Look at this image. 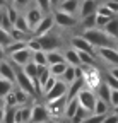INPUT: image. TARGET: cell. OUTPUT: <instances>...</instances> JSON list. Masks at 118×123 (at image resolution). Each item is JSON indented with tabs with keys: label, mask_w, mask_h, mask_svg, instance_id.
Here are the masks:
<instances>
[{
	"label": "cell",
	"mask_w": 118,
	"mask_h": 123,
	"mask_svg": "<svg viewBox=\"0 0 118 123\" xmlns=\"http://www.w3.org/2000/svg\"><path fill=\"white\" fill-rule=\"evenodd\" d=\"M103 4H106V5L113 10V14L118 15V2H113V0H103Z\"/></svg>",
	"instance_id": "45"
},
{
	"label": "cell",
	"mask_w": 118,
	"mask_h": 123,
	"mask_svg": "<svg viewBox=\"0 0 118 123\" xmlns=\"http://www.w3.org/2000/svg\"><path fill=\"white\" fill-rule=\"evenodd\" d=\"M113 77H115V79H118V65L116 67H110V70H108Z\"/></svg>",
	"instance_id": "47"
},
{
	"label": "cell",
	"mask_w": 118,
	"mask_h": 123,
	"mask_svg": "<svg viewBox=\"0 0 118 123\" xmlns=\"http://www.w3.org/2000/svg\"><path fill=\"white\" fill-rule=\"evenodd\" d=\"M87 41H89L94 48H101V46H116V39H113L110 34L105 33V29H99V27H93V29H87L81 33Z\"/></svg>",
	"instance_id": "1"
},
{
	"label": "cell",
	"mask_w": 118,
	"mask_h": 123,
	"mask_svg": "<svg viewBox=\"0 0 118 123\" xmlns=\"http://www.w3.org/2000/svg\"><path fill=\"white\" fill-rule=\"evenodd\" d=\"M67 101L68 98L63 96V98H58V99H51V101H46V108L50 111V116L51 118H63V113H65V106H67Z\"/></svg>",
	"instance_id": "5"
},
{
	"label": "cell",
	"mask_w": 118,
	"mask_h": 123,
	"mask_svg": "<svg viewBox=\"0 0 118 123\" xmlns=\"http://www.w3.org/2000/svg\"><path fill=\"white\" fill-rule=\"evenodd\" d=\"M46 123H56V120H55V118H50V120H48Z\"/></svg>",
	"instance_id": "52"
},
{
	"label": "cell",
	"mask_w": 118,
	"mask_h": 123,
	"mask_svg": "<svg viewBox=\"0 0 118 123\" xmlns=\"http://www.w3.org/2000/svg\"><path fill=\"white\" fill-rule=\"evenodd\" d=\"M98 2L96 0H81V7H79V19L87 17V15H93L98 12Z\"/></svg>",
	"instance_id": "15"
},
{
	"label": "cell",
	"mask_w": 118,
	"mask_h": 123,
	"mask_svg": "<svg viewBox=\"0 0 118 123\" xmlns=\"http://www.w3.org/2000/svg\"><path fill=\"white\" fill-rule=\"evenodd\" d=\"M34 4L45 12V14H50L51 10V4H50V0H34Z\"/></svg>",
	"instance_id": "38"
},
{
	"label": "cell",
	"mask_w": 118,
	"mask_h": 123,
	"mask_svg": "<svg viewBox=\"0 0 118 123\" xmlns=\"http://www.w3.org/2000/svg\"><path fill=\"white\" fill-rule=\"evenodd\" d=\"M50 111L43 103H31V120L29 123H46L50 120Z\"/></svg>",
	"instance_id": "2"
},
{
	"label": "cell",
	"mask_w": 118,
	"mask_h": 123,
	"mask_svg": "<svg viewBox=\"0 0 118 123\" xmlns=\"http://www.w3.org/2000/svg\"><path fill=\"white\" fill-rule=\"evenodd\" d=\"M106 115H96V113H89L86 116V120L82 123H103V120H105Z\"/></svg>",
	"instance_id": "35"
},
{
	"label": "cell",
	"mask_w": 118,
	"mask_h": 123,
	"mask_svg": "<svg viewBox=\"0 0 118 123\" xmlns=\"http://www.w3.org/2000/svg\"><path fill=\"white\" fill-rule=\"evenodd\" d=\"M86 87V82H84V77H79V79H75L70 86H68V92H67V98L72 99V98H77L79 92Z\"/></svg>",
	"instance_id": "18"
},
{
	"label": "cell",
	"mask_w": 118,
	"mask_h": 123,
	"mask_svg": "<svg viewBox=\"0 0 118 123\" xmlns=\"http://www.w3.org/2000/svg\"><path fill=\"white\" fill-rule=\"evenodd\" d=\"M46 56H48V65H53V63H60V62H65L63 51H60V50H51V51H46Z\"/></svg>",
	"instance_id": "25"
},
{
	"label": "cell",
	"mask_w": 118,
	"mask_h": 123,
	"mask_svg": "<svg viewBox=\"0 0 118 123\" xmlns=\"http://www.w3.org/2000/svg\"><path fill=\"white\" fill-rule=\"evenodd\" d=\"M12 27H16V29H19V31H24V33H27V34H33V29H31V26H29V22H27V19H26L24 14H19L17 21L14 22Z\"/></svg>",
	"instance_id": "22"
},
{
	"label": "cell",
	"mask_w": 118,
	"mask_h": 123,
	"mask_svg": "<svg viewBox=\"0 0 118 123\" xmlns=\"http://www.w3.org/2000/svg\"><path fill=\"white\" fill-rule=\"evenodd\" d=\"M110 19H111V17H106V15H103V14H98V12H96V27L103 29V27L108 24Z\"/></svg>",
	"instance_id": "39"
},
{
	"label": "cell",
	"mask_w": 118,
	"mask_h": 123,
	"mask_svg": "<svg viewBox=\"0 0 118 123\" xmlns=\"http://www.w3.org/2000/svg\"><path fill=\"white\" fill-rule=\"evenodd\" d=\"M110 104L113 110L118 108V89H111V98H110Z\"/></svg>",
	"instance_id": "43"
},
{
	"label": "cell",
	"mask_w": 118,
	"mask_h": 123,
	"mask_svg": "<svg viewBox=\"0 0 118 123\" xmlns=\"http://www.w3.org/2000/svg\"><path fill=\"white\" fill-rule=\"evenodd\" d=\"M63 56H65V62L68 65H72V67H81L82 63H81V56H79V51L75 50V48H67L65 51H63Z\"/></svg>",
	"instance_id": "17"
},
{
	"label": "cell",
	"mask_w": 118,
	"mask_h": 123,
	"mask_svg": "<svg viewBox=\"0 0 118 123\" xmlns=\"http://www.w3.org/2000/svg\"><path fill=\"white\" fill-rule=\"evenodd\" d=\"M10 41H12V38H10V33H9L7 29L0 27V44H2V46H7Z\"/></svg>",
	"instance_id": "37"
},
{
	"label": "cell",
	"mask_w": 118,
	"mask_h": 123,
	"mask_svg": "<svg viewBox=\"0 0 118 123\" xmlns=\"http://www.w3.org/2000/svg\"><path fill=\"white\" fill-rule=\"evenodd\" d=\"M22 70H24V74H26V75H29V77H31L34 84L38 82V75H39V70H38V65L34 63L33 60L29 62V63H26V65L22 67ZM34 87H36V86H34Z\"/></svg>",
	"instance_id": "24"
},
{
	"label": "cell",
	"mask_w": 118,
	"mask_h": 123,
	"mask_svg": "<svg viewBox=\"0 0 118 123\" xmlns=\"http://www.w3.org/2000/svg\"><path fill=\"white\" fill-rule=\"evenodd\" d=\"M89 115V111L86 110V108H82V106H79V110H77V113L74 115V118L70 120V123H82L84 120H86V116Z\"/></svg>",
	"instance_id": "33"
},
{
	"label": "cell",
	"mask_w": 118,
	"mask_h": 123,
	"mask_svg": "<svg viewBox=\"0 0 118 123\" xmlns=\"http://www.w3.org/2000/svg\"><path fill=\"white\" fill-rule=\"evenodd\" d=\"M12 63H16V65H19V67H24L26 63H29L31 62V58H33V51L27 48H22V50H19V51H16V53H12V55H9L7 56Z\"/></svg>",
	"instance_id": "12"
},
{
	"label": "cell",
	"mask_w": 118,
	"mask_h": 123,
	"mask_svg": "<svg viewBox=\"0 0 118 123\" xmlns=\"http://www.w3.org/2000/svg\"><path fill=\"white\" fill-rule=\"evenodd\" d=\"M79 101H77V98H72V99H68L67 101V106H65V113H63V118L65 120H72L74 118V115L77 113V110H79Z\"/></svg>",
	"instance_id": "19"
},
{
	"label": "cell",
	"mask_w": 118,
	"mask_h": 123,
	"mask_svg": "<svg viewBox=\"0 0 118 123\" xmlns=\"http://www.w3.org/2000/svg\"><path fill=\"white\" fill-rule=\"evenodd\" d=\"M56 82H58V79L51 75L50 79H48V82L45 84V89H43V96H45V94H46V92H48V91H50V89H51V87H53V86H55Z\"/></svg>",
	"instance_id": "44"
},
{
	"label": "cell",
	"mask_w": 118,
	"mask_h": 123,
	"mask_svg": "<svg viewBox=\"0 0 118 123\" xmlns=\"http://www.w3.org/2000/svg\"><path fill=\"white\" fill-rule=\"evenodd\" d=\"M56 123H70V121H68V120H65V118H63V120H56Z\"/></svg>",
	"instance_id": "51"
},
{
	"label": "cell",
	"mask_w": 118,
	"mask_h": 123,
	"mask_svg": "<svg viewBox=\"0 0 118 123\" xmlns=\"http://www.w3.org/2000/svg\"><path fill=\"white\" fill-rule=\"evenodd\" d=\"M14 86H16L14 82L4 79V77H0V99H4L10 91H14Z\"/></svg>",
	"instance_id": "28"
},
{
	"label": "cell",
	"mask_w": 118,
	"mask_h": 123,
	"mask_svg": "<svg viewBox=\"0 0 118 123\" xmlns=\"http://www.w3.org/2000/svg\"><path fill=\"white\" fill-rule=\"evenodd\" d=\"M26 19H27V22H29V26H31V29H34L36 27V24L43 19V15H45V12H43L38 5H33V7H27L26 9Z\"/></svg>",
	"instance_id": "14"
},
{
	"label": "cell",
	"mask_w": 118,
	"mask_h": 123,
	"mask_svg": "<svg viewBox=\"0 0 118 123\" xmlns=\"http://www.w3.org/2000/svg\"><path fill=\"white\" fill-rule=\"evenodd\" d=\"M116 48H118V41H116Z\"/></svg>",
	"instance_id": "53"
},
{
	"label": "cell",
	"mask_w": 118,
	"mask_h": 123,
	"mask_svg": "<svg viewBox=\"0 0 118 123\" xmlns=\"http://www.w3.org/2000/svg\"><path fill=\"white\" fill-rule=\"evenodd\" d=\"M36 65H48V56L45 50H39V51H33V58H31Z\"/></svg>",
	"instance_id": "30"
},
{
	"label": "cell",
	"mask_w": 118,
	"mask_h": 123,
	"mask_svg": "<svg viewBox=\"0 0 118 123\" xmlns=\"http://www.w3.org/2000/svg\"><path fill=\"white\" fill-rule=\"evenodd\" d=\"M38 39H39V43H41V48L45 50V51L60 50V44H62V41H60V38H58V36H55L53 33L43 34V36H39Z\"/></svg>",
	"instance_id": "10"
},
{
	"label": "cell",
	"mask_w": 118,
	"mask_h": 123,
	"mask_svg": "<svg viewBox=\"0 0 118 123\" xmlns=\"http://www.w3.org/2000/svg\"><path fill=\"white\" fill-rule=\"evenodd\" d=\"M96 55L103 62H106L110 67L118 65V48L116 46H101V48H96Z\"/></svg>",
	"instance_id": "3"
},
{
	"label": "cell",
	"mask_w": 118,
	"mask_h": 123,
	"mask_svg": "<svg viewBox=\"0 0 118 123\" xmlns=\"http://www.w3.org/2000/svg\"><path fill=\"white\" fill-rule=\"evenodd\" d=\"M17 68H19V65L12 63L9 58H5L4 62H0V77H4V79H7V80L16 84V72H17Z\"/></svg>",
	"instance_id": "8"
},
{
	"label": "cell",
	"mask_w": 118,
	"mask_h": 123,
	"mask_svg": "<svg viewBox=\"0 0 118 123\" xmlns=\"http://www.w3.org/2000/svg\"><path fill=\"white\" fill-rule=\"evenodd\" d=\"M7 58V51H5V46L0 44V62H4Z\"/></svg>",
	"instance_id": "46"
},
{
	"label": "cell",
	"mask_w": 118,
	"mask_h": 123,
	"mask_svg": "<svg viewBox=\"0 0 118 123\" xmlns=\"http://www.w3.org/2000/svg\"><path fill=\"white\" fill-rule=\"evenodd\" d=\"M75 79H79V75H77V67L68 65V67H67V70H65V74L62 75V80H63V82H67V84L70 86Z\"/></svg>",
	"instance_id": "26"
},
{
	"label": "cell",
	"mask_w": 118,
	"mask_h": 123,
	"mask_svg": "<svg viewBox=\"0 0 118 123\" xmlns=\"http://www.w3.org/2000/svg\"><path fill=\"white\" fill-rule=\"evenodd\" d=\"M96 99H98L96 92H94V91H91V89H87V87H84V89L79 92V96H77L79 104H81L82 108H86V110L89 111V113H93V111H94Z\"/></svg>",
	"instance_id": "7"
},
{
	"label": "cell",
	"mask_w": 118,
	"mask_h": 123,
	"mask_svg": "<svg viewBox=\"0 0 118 123\" xmlns=\"http://www.w3.org/2000/svg\"><path fill=\"white\" fill-rule=\"evenodd\" d=\"M98 14H103V15H106V17H115L113 10H111L106 4H99V5H98Z\"/></svg>",
	"instance_id": "40"
},
{
	"label": "cell",
	"mask_w": 118,
	"mask_h": 123,
	"mask_svg": "<svg viewBox=\"0 0 118 123\" xmlns=\"http://www.w3.org/2000/svg\"><path fill=\"white\" fill-rule=\"evenodd\" d=\"M110 110H111L110 103H106V101H103V99L98 98V99H96V104H94V111H93V113H96V115H108Z\"/></svg>",
	"instance_id": "27"
},
{
	"label": "cell",
	"mask_w": 118,
	"mask_h": 123,
	"mask_svg": "<svg viewBox=\"0 0 118 123\" xmlns=\"http://www.w3.org/2000/svg\"><path fill=\"white\" fill-rule=\"evenodd\" d=\"M103 123H118V111H110L106 116H105V120H103Z\"/></svg>",
	"instance_id": "42"
},
{
	"label": "cell",
	"mask_w": 118,
	"mask_h": 123,
	"mask_svg": "<svg viewBox=\"0 0 118 123\" xmlns=\"http://www.w3.org/2000/svg\"><path fill=\"white\" fill-rule=\"evenodd\" d=\"M16 86H17L19 89H22V91L29 92L31 96H38L33 79H31L29 75H26V74H24V70H22L21 67H19V68H17V72H16Z\"/></svg>",
	"instance_id": "4"
},
{
	"label": "cell",
	"mask_w": 118,
	"mask_h": 123,
	"mask_svg": "<svg viewBox=\"0 0 118 123\" xmlns=\"http://www.w3.org/2000/svg\"><path fill=\"white\" fill-rule=\"evenodd\" d=\"M60 2H62V0H50V4H51V9H58Z\"/></svg>",
	"instance_id": "48"
},
{
	"label": "cell",
	"mask_w": 118,
	"mask_h": 123,
	"mask_svg": "<svg viewBox=\"0 0 118 123\" xmlns=\"http://www.w3.org/2000/svg\"><path fill=\"white\" fill-rule=\"evenodd\" d=\"M5 5H7V0H0V9L5 7Z\"/></svg>",
	"instance_id": "50"
},
{
	"label": "cell",
	"mask_w": 118,
	"mask_h": 123,
	"mask_svg": "<svg viewBox=\"0 0 118 123\" xmlns=\"http://www.w3.org/2000/svg\"><path fill=\"white\" fill-rule=\"evenodd\" d=\"M67 92H68V84L63 82L62 79H58V82L45 94V101H51V99L63 98V96H67Z\"/></svg>",
	"instance_id": "9"
},
{
	"label": "cell",
	"mask_w": 118,
	"mask_h": 123,
	"mask_svg": "<svg viewBox=\"0 0 118 123\" xmlns=\"http://www.w3.org/2000/svg\"><path fill=\"white\" fill-rule=\"evenodd\" d=\"M29 4H31V0H10V5H14L17 10H21V9H27Z\"/></svg>",
	"instance_id": "41"
},
{
	"label": "cell",
	"mask_w": 118,
	"mask_h": 123,
	"mask_svg": "<svg viewBox=\"0 0 118 123\" xmlns=\"http://www.w3.org/2000/svg\"><path fill=\"white\" fill-rule=\"evenodd\" d=\"M115 111H118V108H116V110H115Z\"/></svg>",
	"instance_id": "54"
},
{
	"label": "cell",
	"mask_w": 118,
	"mask_h": 123,
	"mask_svg": "<svg viewBox=\"0 0 118 123\" xmlns=\"http://www.w3.org/2000/svg\"><path fill=\"white\" fill-rule=\"evenodd\" d=\"M67 67H68V63H67V62H60V63H53V65H48V68H50V74H51L53 77H56V79H62V75L65 74Z\"/></svg>",
	"instance_id": "23"
},
{
	"label": "cell",
	"mask_w": 118,
	"mask_h": 123,
	"mask_svg": "<svg viewBox=\"0 0 118 123\" xmlns=\"http://www.w3.org/2000/svg\"><path fill=\"white\" fill-rule=\"evenodd\" d=\"M79 7H81V0H62L60 5H58V10H63L67 14L77 15L79 14Z\"/></svg>",
	"instance_id": "16"
},
{
	"label": "cell",
	"mask_w": 118,
	"mask_h": 123,
	"mask_svg": "<svg viewBox=\"0 0 118 123\" xmlns=\"http://www.w3.org/2000/svg\"><path fill=\"white\" fill-rule=\"evenodd\" d=\"M53 17H55V24L58 26V27H72L74 24H75V17H74L72 14H67V12H63V10H55L53 12Z\"/></svg>",
	"instance_id": "13"
},
{
	"label": "cell",
	"mask_w": 118,
	"mask_h": 123,
	"mask_svg": "<svg viewBox=\"0 0 118 123\" xmlns=\"http://www.w3.org/2000/svg\"><path fill=\"white\" fill-rule=\"evenodd\" d=\"M2 103H4L5 106H19V104H17V98H16V87H14V91H10L9 94L2 99Z\"/></svg>",
	"instance_id": "34"
},
{
	"label": "cell",
	"mask_w": 118,
	"mask_h": 123,
	"mask_svg": "<svg viewBox=\"0 0 118 123\" xmlns=\"http://www.w3.org/2000/svg\"><path fill=\"white\" fill-rule=\"evenodd\" d=\"M0 123H4V104H0Z\"/></svg>",
	"instance_id": "49"
},
{
	"label": "cell",
	"mask_w": 118,
	"mask_h": 123,
	"mask_svg": "<svg viewBox=\"0 0 118 123\" xmlns=\"http://www.w3.org/2000/svg\"><path fill=\"white\" fill-rule=\"evenodd\" d=\"M70 44H72V48H75L77 51H87V53H93V55H96V48L87 41L82 34H77V36H72V39H70ZM98 56V55H96Z\"/></svg>",
	"instance_id": "11"
},
{
	"label": "cell",
	"mask_w": 118,
	"mask_h": 123,
	"mask_svg": "<svg viewBox=\"0 0 118 123\" xmlns=\"http://www.w3.org/2000/svg\"><path fill=\"white\" fill-rule=\"evenodd\" d=\"M53 27H55V17L51 14H45L43 15V19L36 24V27L33 29V36H36V38H39V36H43V34H48V33H51L53 31Z\"/></svg>",
	"instance_id": "6"
},
{
	"label": "cell",
	"mask_w": 118,
	"mask_h": 123,
	"mask_svg": "<svg viewBox=\"0 0 118 123\" xmlns=\"http://www.w3.org/2000/svg\"><path fill=\"white\" fill-rule=\"evenodd\" d=\"M27 46V41H10L7 46H5V51H7V56L12 55V53H16L22 48H26Z\"/></svg>",
	"instance_id": "29"
},
{
	"label": "cell",
	"mask_w": 118,
	"mask_h": 123,
	"mask_svg": "<svg viewBox=\"0 0 118 123\" xmlns=\"http://www.w3.org/2000/svg\"><path fill=\"white\" fill-rule=\"evenodd\" d=\"M103 80H105L111 89H118V79H115V77H113L110 72H106L105 75H103Z\"/></svg>",
	"instance_id": "36"
},
{
	"label": "cell",
	"mask_w": 118,
	"mask_h": 123,
	"mask_svg": "<svg viewBox=\"0 0 118 123\" xmlns=\"http://www.w3.org/2000/svg\"><path fill=\"white\" fill-rule=\"evenodd\" d=\"M103 29H105V33H106V34H110L113 39L118 41V15L111 17V19L108 21V24L103 27Z\"/></svg>",
	"instance_id": "21"
},
{
	"label": "cell",
	"mask_w": 118,
	"mask_h": 123,
	"mask_svg": "<svg viewBox=\"0 0 118 123\" xmlns=\"http://www.w3.org/2000/svg\"><path fill=\"white\" fill-rule=\"evenodd\" d=\"M96 96L99 98V99H103V101H106V103H110V98H111V87L105 82V80H103L98 87H96ZM111 106V104H110Z\"/></svg>",
	"instance_id": "20"
},
{
	"label": "cell",
	"mask_w": 118,
	"mask_h": 123,
	"mask_svg": "<svg viewBox=\"0 0 118 123\" xmlns=\"http://www.w3.org/2000/svg\"><path fill=\"white\" fill-rule=\"evenodd\" d=\"M81 27H82V31H87V29L96 27V14L87 15V17H82L81 19Z\"/></svg>",
	"instance_id": "32"
},
{
	"label": "cell",
	"mask_w": 118,
	"mask_h": 123,
	"mask_svg": "<svg viewBox=\"0 0 118 123\" xmlns=\"http://www.w3.org/2000/svg\"><path fill=\"white\" fill-rule=\"evenodd\" d=\"M9 33H10L12 41H27L29 38L33 36V34H27V33H24V31H19V29H16V27H12Z\"/></svg>",
	"instance_id": "31"
}]
</instances>
